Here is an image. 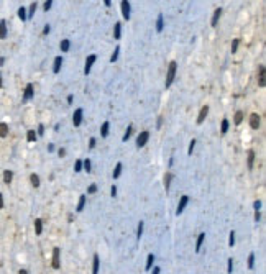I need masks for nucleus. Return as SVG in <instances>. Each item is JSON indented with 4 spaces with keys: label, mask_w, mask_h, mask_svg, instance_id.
<instances>
[{
    "label": "nucleus",
    "mask_w": 266,
    "mask_h": 274,
    "mask_svg": "<svg viewBox=\"0 0 266 274\" xmlns=\"http://www.w3.org/2000/svg\"><path fill=\"white\" fill-rule=\"evenodd\" d=\"M94 146H95V138H90V141H89V148L92 149Z\"/></svg>",
    "instance_id": "nucleus-49"
},
{
    "label": "nucleus",
    "mask_w": 266,
    "mask_h": 274,
    "mask_svg": "<svg viewBox=\"0 0 266 274\" xmlns=\"http://www.w3.org/2000/svg\"><path fill=\"white\" fill-rule=\"evenodd\" d=\"M118 54H120V46H117L115 48V51H113V54H112V57H110V62H115L118 59Z\"/></svg>",
    "instance_id": "nucleus-34"
},
{
    "label": "nucleus",
    "mask_w": 266,
    "mask_h": 274,
    "mask_svg": "<svg viewBox=\"0 0 266 274\" xmlns=\"http://www.w3.org/2000/svg\"><path fill=\"white\" fill-rule=\"evenodd\" d=\"M43 133H45V126L40 125V126H38V135H43Z\"/></svg>",
    "instance_id": "nucleus-51"
},
{
    "label": "nucleus",
    "mask_w": 266,
    "mask_h": 274,
    "mask_svg": "<svg viewBox=\"0 0 266 274\" xmlns=\"http://www.w3.org/2000/svg\"><path fill=\"white\" fill-rule=\"evenodd\" d=\"M148 138H149V133H148V132H141V133L138 135V138H136V146H138V148H143V146L146 145Z\"/></svg>",
    "instance_id": "nucleus-3"
},
{
    "label": "nucleus",
    "mask_w": 266,
    "mask_h": 274,
    "mask_svg": "<svg viewBox=\"0 0 266 274\" xmlns=\"http://www.w3.org/2000/svg\"><path fill=\"white\" fill-rule=\"evenodd\" d=\"M253 163H255V151H248V169L253 168Z\"/></svg>",
    "instance_id": "nucleus-25"
},
{
    "label": "nucleus",
    "mask_w": 266,
    "mask_h": 274,
    "mask_svg": "<svg viewBox=\"0 0 266 274\" xmlns=\"http://www.w3.org/2000/svg\"><path fill=\"white\" fill-rule=\"evenodd\" d=\"M100 135H102L104 138L109 135V121H104V123H102V128H100Z\"/></svg>",
    "instance_id": "nucleus-24"
},
{
    "label": "nucleus",
    "mask_w": 266,
    "mask_h": 274,
    "mask_svg": "<svg viewBox=\"0 0 266 274\" xmlns=\"http://www.w3.org/2000/svg\"><path fill=\"white\" fill-rule=\"evenodd\" d=\"M228 244L233 246L235 244V232H230V236H228Z\"/></svg>",
    "instance_id": "nucleus-40"
},
{
    "label": "nucleus",
    "mask_w": 266,
    "mask_h": 274,
    "mask_svg": "<svg viewBox=\"0 0 266 274\" xmlns=\"http://www.w3.org/2000/svg\"><path fill=\"white\" fill-rule=\"evenodd\" d=\"M18 17H20V20H26V10H25V7H20L18 8Z\"/></svg>",
    "instance_id": "nucleus-33"
},
{
    "label": "nucleus",
    "mask_w": 266,
    "mask_h": 274,
    "mask_svg": "<svg viewBox=\"0 0 266 274\" xmlns=\"http://www.w3.org/2000/svg\"><path fill=\"white\" fill-rule=\"evenodd\" d=\"M161 123H163V117H160V118H158V128L161 126Z\"/></svg>",
    "instance_id": "nucleus-55"
},
{
    "label": "nucleus",
    "mask_w": 266,
    "mask_h": 274,
    "mask_svg": "<svg viewBox=\"0 0 266 274\" xmlns=\"http://www.w3.org/2000/svg\"><path fill=\"white\" fill-rule=\"evenodd\" d=\"M57 154H59L61 158H62V156H66V149H64V148H59V151H57Z\"/></svg>",
    "instance_id": "nucleus-48"
},
{
    "label": "nucleus",
    "mask_w": 266,
    "mask_h": 274,
    "mask_svg": "<svg viewBox=\"0 0 266 274\" xmlns=\"http://www.w3.org/2000/svg\"><path fill=\"white\" fill-rule=\"evenodd\" d=\"M242 120H243V112L238 110V112L235 113V125H240V123H242Z\"/></svg>",
    "instance_id": "nucleus-32"
},
{
    "label": "nucleus",
    "mask_w": 266,
    "mask_h": 274,
    "mask_svg": "<svg viewBox=\"0 0 266 274\" xmlns=\"http://www.w3.org/2000/svg\"><path fill=\"white\" fill-rule=\"evenodd\" d=\"M81 121H82V109H77L73 115V123H74V126H79Z\"/></svg>",
    "instance_id": "nucleus-8"
},
{
    "label": "nucleus",
    "mask_w": 266,
    "mask_h": 274,
    "mask_svg": "<svg viewBox=\"0 0 266 274\" xmlns=\"http://www.w3.org/2000/svg\"><path fill=\"white\" fill-rule=\"evenodd\" d=\"M61 66H62V57L61 56H56L54 57V64H53V73L57 74V73H59V69H61Z\"/></svg>",
    "instance_id": "nucleus-10"
},
{
    "label": "nucleus",
    "mask_w": 266,
    "mask_h": 274,
    "mask_svg": "<svg viewBox=\"0 0 266 274\" xmlns=\"http://www.w3.org/2000/svg\"><path fill=\"white\" fill-rule=\"evenodd\" d=\"M194 146H196V140H191V143H189V151H187L189 154H192V151H194Z\"/></svg>",
    "instance_id": "nucleus-43"
},
{
    "label": "nucleus",
    "mask_w": 266,
    "mask_h": 274,
    "mask_svg": "<svg viewBox=\"0 0 266 274\" xmlns=\"http://www.w3.org/2000/svg\"><path fill=\"white\" fill-rule=\"evenodd\" d=\"M35 228H36V235H41V232H43V222H41V218L35 220Z\"/></svg>",
    "instance_id": "nucleus-21"
},
{
    "label": "nucleus",
    "mask_w": 266,
    "mask_h": 274,
    "mask_svg": "<svg viewBox=\"0 0 266 274\" xmlns=\"http://www.w3.org/2000/svg\"><path fill=\"white\" fill-rule=\"evenodd\" d=\"M132 132H133V126L130 125V126H128V128H127V132H125V135H123V141H128V140H130V136H132Z\"/></svg>",
    "instance_id": "nucleus-35"
},
{
    "label": "nucleus",
    "mask_w": 266,
    "mask_h": 274,
    "mask_svg": "<svg viewBox=\"0 0 266 274\" xmlns=\"http://www.w3.org/2000/svg\"><path fill=\"white\" fill-rule=\"evenodd\" d=\"M92 274H99V256L94 255V264H92Z\"/></svg>",
    "instance_id": "nucleus-23"
},
{
    "label": "nucleus",
    "mask_w": 266,
    "mask_h": 274,
    "mask_svg": "<svg viewBox=\"0 0 266 274\" xmlns=\"http://www.w3.org/2000/svg\"><path fill=\"white\" fill-rule=\"evenodd\" d=\"M220 15H222V8H217V10L214 12V17H212V21H210L212 26H217V21H219Z\"/></svg>",
    "instance_id": "nucleus-13"
},
{
    "label": "nucleus",
    "mask_w": 266,
    "mask_h": 274,
    "mask_svg": "<svg viewBox=\"0 0 266 274\" xmlns=\"http://www.w3.org/2000/svg\"><path fill=\"white\" fill-rule=\"evenodd\" d=\"M264 66H260L258 67V84H260V87H264L266 85V76H264Z\"/></svg>",
    "instance_id": "nucleus-5"
},
{
    "label": "nucleus",
    "mask_w": 266,
    "mask_h": 274,
    "mask_svg": "<svg viewBox=\"0 0 266 274\" xmlns=\"http://www.w3.org/2000/svg\"><path fill=\"white\" fill-rule=\"evenodd\" d=\"M260 208H261V202H260V200H256V202H255V210L258 212Z\"/></svg>",
    "instance_id": "nucleus-47"
},
{
    "label": "nucleus",
    "mask_w": 266,
    "mask_h": 274,
    "mask_svg": "<svg viewBox=\"0 0 266 274\" xmlns=\"http://www.w3.org/2000/svg\"><path fill=\"white\" fill-rule=\"evenodd\" d=\"M12 179H13V172L12 171H3V181H5V184H10Z\"/></svg>",
    "instance_id": "nucleus-18"
},
{
    "label": "nucleus",
    "mask_w": 266,
    "mask_h": 274,
    "mask_svg": "<svg viewBox=\"0 0 266 274\" xmlns=\"http://www.w3.org/2000/svg\"><path fill=\"white\" fill-rule=\"evenodd\" d=\"M120 172H122V163H117V166H115V169H113V179H118Z\"/></svg>",
    "instance_id": "nucleus-28"
},
{
    "label": "nucleus",
    "mask_w": 266,
    "mask_h": 274,
    "mask_svg": "<svg viewBox=\"0 0 266 274\" xmlns=\"http://www.w3.org/2000/svg\"><path fill=\"white\" fill-rule=\"evenodd\" d=\"M36 136H38L36 132H35V130H30V132L26 133V140L28 141H35V140H36Z\"/></svg>",
    "instance_id": "nucleus-30"
},
{
    "label": "nucleus",
    "mask_w": 266,
    "mask_h": 274,
    "mask_svg": "<svg viewBox=\"0 0 266 274\" xmlns=\"http://www.w3.org/2000/svg\"><path fill=\"white\" fill-rule=\"evenodd\" d=\"M33 97V84H28L26 89H25V95H23V100H30Z\"/></svg>",
    "instance_id": "nucleus-12"
},
{
    "label": "nucleus",
    "mask_w": 266,
    "mask_h": 274,
    "mask_svg": "<svg viewBox=\"0 0 266 274\" xmlns=\"http://www.w3.org/2000/svg\"><path fill=\"white\" fill-rule=\"evenodd\" d=\"M228 126H230V121L227 118H224V120H222V135H225L228 132Z\"/></svg>",
    "instance_id": "nucleus-29"
},
{
    "label": "nucleus",
    "mask_w": 266,
    "mask_h": 274,
    "mask_svg": "<svg viewBox=\"0 0 266 274\" xmlns=\"http://www.w3.org/2000/svg\"><path fill=\"white\" fill-rule=\"evenodd\" d=\"M30 181H31V184L35 187H40V177H38V174H31L30 176Z\"/></svg>",
    "instance_id": "nucleus-31"
},
{
    "label": "nucleus",
    "mask_w": 266,
    "mask_h": 274,
    "mask_svg": "<svg viewBox=\"0 0 266 274\" xmlns=\"http://www.w3.org/2000/svg\"><path fill=\"white\" fill-rule=\"evenodd\" d=\"M176 69H177V64L176 61H171L169 62V67H168V74H166V89L169 87V85L172 84V81H174V76H176Z\"/></svg>",
    "instance_id": "nucleus-1"
},
{
    "label": "nucleus",
    "mask_w": 266,
    "mask_h": 274,
    "mask_svg": "<svg viewBox=\"0 0 266 274\" xmlns=\"http://www.w3.org/2000/svg\"><path fill=\"white\" fill-rule=\"evenodd\" d=\"M8 135V125L7 123H0V138H5Z\"/></svg>",
    "instance_id": "nucleus-16"
},
{
    "label": "nucleus",
    "mask_w": 266,
    "mask_h": 274,
    "mask_svg": "<svg viewBox=\"0 0 266 274\" xmlns=\"http://www.w3.org/2000/svg\"><path fill=\"white\" fill-rule=\"evenodd\" d=\"M233 271V261H232V258H228V274H232Z\"/></svg>",
    "instance_id": "nucleus-45"
},
{
    "label": "nucleus",
    "mask_w": 266,
    "mask_h": 274,
    "mask_svg": "<svg viewBox=\"0 0 266 274\" xmlns=\"http://www.w3.org/2000/svg\"><path fill=\"white\" fill-rule=\"evenodd\" d=\"M253 266H255V255L251 253V255H250V259H248V268L253 269Z\"/></svg>",
    "instance_id": "nucleus-38"
},
{
    "label": "nucleus",
    "mask_w": 266,
    "mask_h": 274,
    "mask_svg": "<svg viewBox=\"0 0 266 274\" xmlns=\"http://www.w3.org/2000/svg\"><path fill=\"white\" fill-rule=\"evenodd\" d=\"M82 168L87 171V172H90V169H92V164H90V159H85V161H82Z\"/></svg>",
    "instance_id": "nucleus-36"
},
{
    "label": "nucleus",
    "mask_w": 266,
    "mask_h": 274,
    "mask_svg": "<svg viewBox=\"0 0 266 274\" xmlns=\"http://www.w3.org/2000/svg\"><path fill=\"white\" fill-rule=\"evenodd\" d=\"M207 113H209V107H207V105H204L202 109H200V113H199V117H197V123H199V125H200V123H202V121L205 120Z\"/></svg>",
    "instance_id": "nucleus-11"
},
{
    "label": "nucleus",
    "mask_w": 266,
    "mask_h": 274,
    "mask_svg": "<svg viewBox=\"0 0 266 274\" xmlns=\"http://www.w3.org/2000/svg\"><path fill=\"white\" fill-rule=\"evenodd\" d=\"M84 205H85V196L82 194L81 197H79V204H77V212H82L84 210Z\"/></svg>",
    "instance_id": "nucleus-22"
},
{
    "label": "nucleus",
    "mask_w": 266,
    "mask_h": 274,
    "mask_svg": "<svg viewBox=\"0 0 266 274\" xmlns=\"http://www.w3.org/2000/svg\"><path fill=\"white\" fill-rule=\"evenodd\" d=\"M110 194H112V197H115V196H117V187H112V191H110Z\"/></svg>",
    "instance_id": "nucleus-52"
},
{
    "label": "nucleus",
    "mask_w": 266,
    "mask_h": 274,
    "mask_svg": "<svg viewBox=\"0 0 266 274\" xmlns=\"http://www.w3.org/2000/svg\"><path fill=\"white\" fill-rule=\"evenodd\" d=\"M122 13H123L125 20L130 18V2H128V0H123V2H122Z\"/></svg>",
    "instance_id": "nucleus-7"
},
{
    "label": "nucleus",
    "mask_w": 266,
    "mask_h": 274,
    "mask_svg": "<svg viewBox=\"0 0 266 274\" xmlns=\"http://www.w3.org/2000/svg\"><path fill=\"white\" fill-rule=\"evenodd\" d=\"M236 48H238V40H233L232 41V53L236 51Z\"/></svg>",
    "instance_id": "nucleus-44"
},
{
    "label": "nucleus",
    "mask_w": 266,
    "mask_h": 274,
    "mask_svg": "<svg viewBox=\"0 0 266 274\" xmlns=\"http://www.w3.org/2000/svg\"><path fill=\"white\" fill-rule=\"evenodd\" d=\"M260 218H261V215H260V212H256V213H255V220H256V222H260Z\"/></svg>",
    "instance_id": "nucleus-53"
},
{
    "label": "nucleus",
    "mask_w": 266,
    "mask_h": 274,
    "mask_svg": "<svg viewBox=\"0 0 266 274\" xmlns=\"http://www.w3.org/2000/svg\"><path fill=\"white\" fill-rule=\"evenodd\" d=\"M120 30H122V23H118V21H117V23H115V30H113V38L115 40H120Z\"/></svg>",
    "instance_id": "nucleus-17"
},
{
    "label": "nucleus",
    "mask_w": 266,
    "mask_h": 274,
    "mask_svg": "<svg viewBox=\"0 0 266 274\" xmlns=\"http://www.w3.org/2000/svg\"><path fill=\"white\" fill-rule=\"evenodd\" d=\"M2 207H3V196L0 194V208H2Z\"/></svg>",
    "instance_id": "nucleus-54"
},
{
    "label": "nucleus",
    "mask_w": 266,
    "mask_h": 274,
    "mask_svg": "<svg viewBox=\"0 0 266 274\" xmlns=\"http://www.w3.org/2000/svg\"><path fill=\"white\" fill-rule=\"evenodd\" d=\"M153 261H155V255H148V259H146V266H145V269L149 271L151 269V266H153Z\"/></svg>",
    "instance_id": "nucleus-27"
},
{
    "label": "nucleus",
    "mask_w": 266,
    "mask_h": 274,
    "mask_svg": "<svg viewBox=\"0 0 266 274\" xmlns=\"http://www.w3.org/2000/svg\"><path fill=\"white\" fill-rule=\"evenodd\" d=\"M51 5H53V2H51V0H46V2H45V10L48 12L49 8H51Z\"/></svg>",
    "instance_id": "nucleus-46"
},
{
    "label": "nucleus",
    "mask_w": 266,
    "mask_h": 274,
    "mask_svg": "<svg viewBox=\"0 0 266 274\" xmlns=\"http://www.w3.org/2000/svg\"><path fill=\"white\" fill-rule=\"evenodd\" d=\"M68 104H73V95H68Z\"/></svg>",
    "instance_id": "nucleus-57"
},
{
    "label": "nucleus",
    "mask_w": 266,
    "mask_h": 274,
    "mask_svg": "<svg viewBox=\"0 0 266 274\" xmlns=\"http://www.w3.org/2000/svg\"><path fill=\"white\" fill-rule=\"evenodd\" d=\"M59 256H61V250H59V248H54V250H53V261H51V264H53L54 269H59V268H61V264H59Z\"/></svg>",
    "instance_id": "nucleus-4"
},
{
    "label": "nucleus",
    "mask_w": 266,
    "mask_h": 274,
    "mask_svg": "<svg viewBox=\"0 0 266 274\" xmlns=\"http://www.w3.org/2000/svg\"><path fill=\"white\" fill-rule=\"evenodd\" d=\"M81 169H82V161H81V159H77V161H76V164H74V171H76V172H79Z\"/></svg>",
    "instance_id": "nucleus-41"
},
{
    "label": "nucleus",
    "mask_w": 266,
    "mask_h": 274,
    "mask_svg": "<svg viewBox=\"0 0 266 274\" xmlns=\"http://www.w3.org/2000/svg\"><path fill=\"white\" fill-rule=\"evenodd\" d=\"M87 192H89V194H95V192H97V185H95V184H90L89 189H87Z\"/></svg>",
    "instance_id": "nucleus-42"
},
{
    "label": "nucleus",
    "mask_w": 266,
    "mask_h": 274,
    "mask_svg": "<svg viewBox=\"0 0 266 274\" xmlns=\"http://www.w3.org/2000/svg\"><path fill=\"white\" fill-rule=\"evenodd\" d=\"M49 30H51V26H49V25H46L45 28H43V33H45V35H48V33H49Z\"/></svg>",
    "instance_id": "nucleus-50"
},
{
    "label": "nucleus",
    "mask_w": 266,
    "mask_h": 274,
    "mask_svg": "<svg viewBox=\"0 0 266 274\" xmlns=\"http://www.w3.org/2000/svg\"><path fill=\"white\" fill-rule=\"evenodd\" d=\"M171 181H172V174H171V172H166V176H164V189H166V191H169Z\"/></svg>",
    "instance_id": "nucleus-15"
},
{
    "label": "nucleus",
    "mask_w": 266,
    "mask_h": 274,
    "mask_svg": "<svg viewBox=\"0 0 266 274\" xmlns=\"http://www.w3.org/2000/svg\"><path fill=\"white\" fill-rule=\"evenodd\" d=\"M187 202H189V197H187V196H182V197H181V200H179V205H177V208H176V215H181V213H182V210L186 208V205H187Z\"/></svg>",
    "instance_id": "nucleus-6"
},
{
    "label": "nucleus",
    "mask_w": 266,
    "mask_h": 274,
    "mask_svg": "<svg viewBox=\"0 0 266 274\" xmlns=\"http://www.w3.org/2000/svg\"><path fill=\"white\" fill-rule=\"evenodd\" d=\"M35 12H36V2H33V3L30 5V10H28V13H26V20L31 18V17L35 15Z\"/></svg>",
    "instance_id": "nucleus-26"
},
{
    "label": "nucleus",
    "mask_w": 266,
    "mask_h": 274,
    "mask_svg": "<svg viewBox=\"0 0 266 274\" xmlns=\"http://www.w3.org/2000/svg\"><path fill=\"white\" fill-rule=\"evenodd\" d=\"M69 46H71L69 40H62V41H61V45H59V48H61V51H62V53L69 51Z\"/></svg>",
    "instance_id": "nucleus-20"
},
{
    "label": "nucleus",
    "mask_w": 266,
    "mask_h": 274,
    "mask_svg": "<svg viewBox=\"0 0 266 274\" xmlns=\"http://www.w3.org/2000/svg\"><path fill=\"white\" fill-rule=\"evenodd\" d=\"M18 274H28V272H26L25 269H20V272H18Z\"/></svg>",
    "instance_id": "nucleus-58"
},
{
    "label": "nucleus",
    "mask_w": 266,
    "mask_h": 274,
    "mask_svg": "<svg viewBox=\"0 0 266 274\" xmlns=\"http://www.w3.org/2000/svg\"><path fill=\"white\" fill-rule=\"evenodd\" d=\"M141 235H143V222H140L138 223V230H136V238H141Z\"/></svg>",
    "instance_id": "nucleus-37"
},
{
    "label": "nucleus",
    "mask_w": 266,
    "mask_h": 274,
    "mask_svg": "<svg viewBox=\"0 0 266 274\" xmlns=\"http://www.w3.org/2000/svg\"><path fill=\"white\" fill-rule=\"evenodd\" d=\"M3 85V82H2V74H0V87Z\"/></svg>",
    "instance_id": "nucleus-60"
},
{
    "label": "nucleus",
    "mask_w": 266,
    "mask_h": 274,
    "mask_svg": "<svg viewBox=\"0 0 266 274\" xmlns=\"http://www.w3.org/2000/svg\"><path fill=\"white\" fill-rule=\"evenodd\" d=\"M250 125H251V128H258L260 126V115L258 113H251L250 115Z\"/></svg>",
    "instance_id": "nucleus-9"
},
{
    "label": "nucleus",
    "mask_w": 266,
    "mask_h": 274,
    "mask_svg": "<svg viewBox=\"0 0 266 274\" xmlns=\"http://www.w3.org/2000/svg\"><path fill=\"white\" fill-rule=\"evenodd\" d=\"M156 30H158V31H161V30H163V15L158 17V25H156Z\"/></svg>",
    "instance_id": "nucleus-39"
},
{
    "label": "nucleus",
    "mask_w": 266,
    "mask_h": 274,
    "mask_svg": "<svg viewBox=\"0 0 266 274\" xmlns=\"http://www.w3.org/2000/svg\"><path fill=\"white\" fill-rule=\"evenodd\" d=\"M7 36V23L5 20L0 21V38H5Z\"/></svg>",
    "instance_id": "nucleus-19"
},
{
    "label": "nucleus",
    "mask_w": 266,
    "mask_h": 274,
    "mask_svg": "<svg viewBox=\"0 0 266 274\" xmlns=\"http://www.w3.org/2000/svg\"><path fill=\"white\" fill-rule=\"evenodd\" d=\"M3 62H5V59H3V57H0V66H2Z\"/></svg>",
    "instance_id": "nucleus-59"
},
{
    "label": "nucleus",
    "mask_w": 266,
    "mask_h": 274,
    "mask_svg": "<svg viewBox=\"0 0 266 274\" xmlns=\"http://www.w3.org/2000/svg\"><path fill=\"white\" fill-rule=\"evenodd\" d=\"M95 59H97V56H95V54H89V56H87V59H85V66H84V74H85V76L90 73L92 64L95 62Z\"/></svg>",
    "instance_id": "nucleus-2"
},
{
    "label": "nucleus",
    "mask_w": 266,
    "mask_h": 274,
    "mask_svg": "<svg viewBox=\"0 0 266 274\" xmlns=\"http://www.w3.org/2000/svg\"><path fill=\"white\" fill-rule=\"evenodd\" d=\"M160 271H161V269H160V268H155V269H153V272H151V274H160Z\"/></svg>",
    "instance_id": "nucleus-56"
},
{
    "label": "nucleus",
    "mask_w": 266,
    "mask_h": 274,
    "mask_svg": "<svg viewBox=\"0 0 266 274\" xmlns=\"http://www.w3.org/2000/svg\"><path fill=\"white\" fill-rule=\"evenodd\" d=\"M204 240H205V233H200V235L197 236V241H196V251H197V253L200 251V246H202Z\"/></svg>",
    "instance_id": "nucleus-14"
}]
</instances>
